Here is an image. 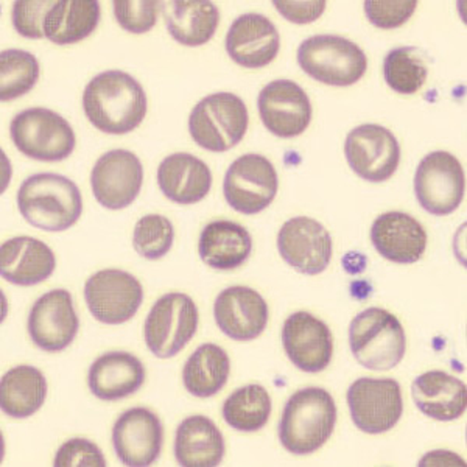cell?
Segmentation results:
<instances>
[{
	"label": "cell",
	"mask_w": 467,
	"mask_h": 467,
	"mask_svg": "<svg viewBox=\"0 0 467 467\" xmlns=\"http://www.w3.org/2000/svg\"><path fill=\"white\" fill-rule=\"evenodd\" d=\"M147 96L140 83L122 70L94 77L83 94L86 117L101 133L128 134L144 122Z\"/></svg>",
	"instance_id": "obj_1"
},
{
	"label": "cell",
	"mask_w": 467,
	"mask_h": 467,
	"mask_svg": "<svg viewBox=\"0 0 467 467\" xmlns=\"http://www.w3.org/2000/svg\"><path fill=\"white\" fill-rule=\"evenodd\" d=\"M17 206L28 224L48 233H61L80 220L83 198L78 186L67 176L36 173L19 187Z\"/></svg>",
	"instance_id": "obj_2"
},
{
	"label": "cell",
	"mask_w": 467,
	"mask_h": 467,
	"mask_svg": "<svg viewBox=\"0 0 467 467\" xmlns=\"http://www.w3.org/2000/svg\"><path fill=\"white\" fill-rule=\"evenodd\" d=\"M337 422V405L329 391L308 387L288 399L282 411L279 440L295 455H308L321 449Z\"/></svg>",
	"instance_id": "obj_3"
},
{
	"label": "cell",
	"mask_w": 467,
	"mask_h": 467,
	"mask_svg": "<svg viewBox=\"0 0 467 467\" xmlns=\"http://www.w3.org/2000/svg\"><path fill=\"white\" fill-rule=\"evenodd\" d=\"M352 356L371 371H389L402 361L407 337L402 324L385 308L363 310L349 326Z\"/></svg>",
	"instance_id": "obj_4"
},
{
	"label": "cell",
	"mask_w": 467,
	"mask_h": 467,
	"mask_svg": "<svg viewBox=\"0 0 467 467\" xmlns=\"http://www.w3.org/2000/svg\"><path fill=\"white\" fill-rule=\"evenodd\" d=\"M244 101L231 92H217L202 99L189 117V133L198 147L224 153L244 140L248 130Z\"/></svg>",
	"instance_id": "obj_5"
},
{
	"label": "cell",
	"mask_w": 467,
	"mask_h": 467,
	"mask_svg": "<svg viewBox=\"0 0 467 467\" xmlns=\"http://www.w3.org/2000/svg\"><path fill=\"white\" fill-rule=\"evenodd\" d=\"M297 63L308 77L329 86L356 85L368 69L365 52L335 35H317L303 41L297 48Z\"/></svg>",
	"instance_id": "obj_6"
},
{
	"label": "cell",
	"mask_w": 467,
	"mask_h": 467,
	"mask_svg": "<svg viewBox=\"0 0 467 467\" xmlns=\"http://www.w3.org/2000/svg\"><path fill=\"white\" fill-rule=\"evenodd\" d=\"M10 136L22 154L41 162L67 160L77 144L70 123L46 108H30L16 114L10 123Z\"/></svg>",
	"instance_id": "obj_7"
},
{
	"label": "cell",
	"mask_w": 467,
	"mask_h": 467,
	"mask_svg": "<svg viewBox=\"0 0 467 467\" xmlns=\"http://www.w3.org/2000/svg\"><path fill=\"white\" fill-rule=\"evenodd\" d=\"M197 304L184 293L161 296L145 321V343L158 358H171L184 349L198 329Z\"/></svg>",
	"instance_id": "obj_8"
},
{
	"label": "cell",
	"mask_w": 467,
	"mask_h": 467,
	"mask_svg": "<svg viewBox=\"0 0 467 467\" xmlns=\"http://www.w3.org/2000/svg\"><path fill=\"white\" fill-rule=\"evenodd\" d=\"M466 189V178L460 161L447 151L425 156L414 175V193L420 207L436 217L455 213Z\"/></svg>",
	"instance_id": "obj_9"
},
{
	"label": "cell",
	"mask_w": 467,
	"mask_h": 467,
	"mask_svg": "<svg viewBox=\"0 0 467 467\" xmlns=\"http://www.w3.org/2000/svg\"><path fill=\"white\" fill-rule=\"evenodd\" d=\"M348 404L357 429L369 435L391 431L404 411L402 389L394 379H358L348 389Z\"/></svg>",
	"instance_id": "obj_10"
},
{
	"label": "cell",
	"mask_w": 467,
	"mask_h": 467,
	"mask_svg": "<svg viewBox=\"0 0 467 467\" xmlns=\"http://www.w3.org/2000/svg\"><path fill=\"white\" fill-rule=\"evenodd\" d=\"M275 165L262 154H244L229 165L223 193L229 206L244 215H255L270 206L277 193Z\"/></svg>",
	"instance_id": "obj_11"
},
{
	"label": "cell",
	"mask_w": 467,
	"mask_h": 467,
	"mask_svg": "<svg viewBox=\"0 0 467 467\" xmlns=\"http://www.w3.org/2000/svg\"><path fill=\"white\" fill-rule=\"evenodd\" d=\"M85 299L92 317L117 326L134 318L144 301L142 284L127 271L101 270L88 279Z\"/></svg>",
	"instance_id": "obj_12"
},
{
	"label": "cell",
	"mask_w": 467,
	"mask_h": 467,
	"mask_svg": "<svg viewBox=\"0 0 467 467\" xmlns=\"http://www.w3.org/2000/svg\"><path fill=\"white\" fill-rule=\"evenodd\" d=\"M345 154L350 169L369 182L389 180L400 162L398 139L376 123L354 128L346 138Z\"/></svg>",
	"instance_id": "obj_13"
},
{
	"label": "cell",
	"mask_w": 467,
	"mask_h": 467,
	"mask_svg": "<svg viewBox=\"0 0 467 467\" xmlns=\"http://www.w3.org/2000/svg\"><path fill=\"white\" fill-rule=\"evenodd\" d=\"M144 182V167L133 151L111 150L97 160L90 186L94 197L109 211H120L133 204Z\"/></svg>",
	"instance_id": "obj_14"
},
{
	"label": "cell",
	"mask_w": 467,
	"mask_h": 467,
	"mask_svg": "<svg viewBox=\"0 0 467 467\" xmlns=\"http://www.w3.org/2000/svg\"><path fill=\"white\" fill-rule=\"evenodd\" d=\"M277 250L295 270L317 276L332 259V237L323 224L308 217L290 218L277 234Z\"/></svg>",
	"instance_id": "obj_15"
},
{
	"label": "cell",
	"mask_w": 467,
	"mask_h": 467,
	"mask_svg": "<svg viewBox=\"0 0 467 467\" xmlns=\"http://www.w3.org/2000/svg\"><path fill=\"white\" fill-rule=\"evenodd\" d=\"M27 327L35 346L46 352H59L72 345L80 327L72 295L64 288L43 295L33 304Z\"/></svg>",
	"instance_id": "obj_16"
},
{
	"label": "cell",
	"mask_w": 467,
	"mask_h": 467,
	"mask_svg": "<svg viewBox=\"0 0 467 467\" xmlns=\"http://www.w3.org/2000/svg\"><path fill=\"white\" fill-rule=\"evenodd\" d=\"M257 107L262 123L277 138L301 136L312 120L310 99L306 90L292 80L268 83L259 94Z\"/></svg>",
	"instance_id": "obj_17"
},
{
	"label": "cell",
	"mask_w": 467,
	"mask_h": 467,
	"mask_svg": "<svg viewBox=\"0 0 467 467\" xmlns=\"http://www.w3.org/2000/svg\"><path fill=\"white\" fill-rule=\"evenodd\" d=\"M164 429L158 414L138 407L125 411L112 429V446L125 466H151L160 458Z\"/></svg>",
	"instance_id": "obj_18"
},
{
	"label": "cell",
	"mask_w": 467,
	"mask_h": 467,
	"mask_svg": "<svg viewBox=\"0 0 467 467\" xmlns=\"http://www.w3.org/2000/svg\"><path fill=\"white\" fill-rule=\"evenodd\" d=\"M282 343L293 365L304 372H321L334 356L329 326L308 312L290 315L282 327Z\"/></svg>",
	"instance_id": "obj_19"
},
{
	"label": "cell",
	"mask_w": 467,
	"mask_h": 467,
	"mask_svg": "<svg viewBox=\"0 0 467 467\" xmlns=\"http://www.w3.org/2000/svg\"><path fill=\"white\" fill-rule=\"evenodd\" d=\"M213 317L220 330L235 341L255 340L268 324V304L254 288L235 285L218 295Z\"/></svg>",
	"instance_id": "obj_20"
},
{
	"label": "cell",
	"mask_w": 467,
	"mask_h": 467,
	"mask_svg": "<svg viewBox=\"0 0 467 467\" xmlns=\"http://www.w3.org/2000/svg\"><path fill=\"white\" fill-rule=\"evenodd\" d=\"M281 36L275 24L257 13H246L233 22L226 35V52L246 69H261L276 58Z\"/></svg>",
	"instance_id": "obj_21"
},
{
	"label": "cell",
	"mask_w": 467,
	"mask_h": 467,
	"mask_svg": "<svg viewBox=\"0 0 467 467\" xmlns=\"http://www.w3.org/2000/svg\"><path fill=\"white\" fill-rule=\"evenodd\" d=\"M374 248L383 259L409 265L420 261L427 248L424 226L409 213H382L371 228Z\"/></svg>",
	"instance_id": "obj_22"
},
{
	"label": "cell",
	"mask_w": 467,
	"mask_h": 467,
	"mask_svg": "<svg viewBox=\"0 0 467 467\" xmlns=\"http://www.w3.org/2000/svg\"><path fill=\"white\" fill-rule=\"evenodd\" d=\"M57 268L54 251L41 240L22 235L0 248V275L13 285L32 287L47 281Z\"/></svg>",
	"instance_id": "obj_23"
},
{
	"label": "cell",
	"mask_w": 467,
	"mask_h": 467,
	"mask_svg": "<svg viewBox=\"0 0 467 467\" xmlns=\"http://www.w3.org/2000/svg\"><path fill=\"white\" fill-rule=\"evenodd\" d=\"M145 382V368L138 357L128 352H108L89 368L90 393L101 400H120L140 389Z\"/></svg>",
	"instance_id": "obj_24"
},
{
	"label": "cell",
	"mask_w": 467,
	"mask_h": 467,
	"mask_svg": "<svg viewBox=\"0 0 467 467\" xmlns=\"http://www.w3.org/2000/svg\"><path fill=\"white\" fill-rule=\"evenodd\" d=\"M158 184L165 197L178 204H195L213 187V171L204 161L189 153L167 156L158 169Z\"/></svg>",
	"instance_id": "obj_25"
},
{
	"label": "cell",
	"mask_w": 467,
	"mask_h": 467,
	"mask_svg": "<svg viewBox=\"0 0 467 467\" xmlns=\"http://www.w3.org/2000/svg\"><path fill=\"white\" fill-rule=\"evenodd\" d=\"M411 394L418 409L440 422L458 420L466 411V385L444 371L420 374L414 379Z\"/></svg>",
	"instance_id": "obj_26"
},
{
	"label": "cell",
	"mask_w": 467,
	"mask_h": 467,
	"mask_svg": "<svg viewBox=\"0 0 467 467\" xmlns=\"http://www.w3.org/2000/svg\"><path fill=\"white\" fill-rule=\"evenodd\" d=\"M253 251V239L242 224L229 220H217L202 229L198 244L202 261L213 270L229 271L248 261Z\"/></svg>",
	"instance_id": "obj_27"
},
{
	"label": "cell",
	"mask_w": 467,
	"mask_h": 467,
	"mask_svg": "<svg viewBox=\"0 0 467 467\" xmlns=\"http://www.w3.org/2000/svg\"><path fill=\"white\" fill-rule=\"evenodd\" d=\"M165 24L176 43L186 47H200L209 43L217 32L220 11L206 0L161 2Z\"/></svg>",
	"instance_id": "obj_28"
},
{
	"label": "cell",
	"mask_w": 467,
	"mask_h": 467,
	"mask_svg": "<svg viewBox=\"0 0 467 467\" xmlns=\"http://www.w3.org/2000/svg\"><path fill=\"white\" fill-rule=\"evenodd\" d=\"M223 457V435L213 420L197 414L181 422L175 438V458L181 466H218Z\"/></svg>",
	"instance_id": "obj_29"
},
{
	"label": "cell",
	"mask_w": 467,
	"mask_h": 467,
	"mask_svg": "<svg viewBox=\"0 0 467 467\" xmlns=\"http://www.w3.org/2000/svg\"><path fill=\"white\" fill-rule=\"evenodd\" d=\"M100 4L96 0H57L44 22V35L58 46L80 43L100 22Z\"/></svg>",
	"instance_id": "obj_30"
},
{
	"label": "cell",
	"mask_w": 467,
	"mask_h": 467,
	"mask_svg": "<svg viewBox=\"0 0 467 467\" xmlns=\"http://www.w3.org/2000/svg\"><path fill=\"white\" fill-rule=\"evenodd\" d=\"M47 398V380L43 372L30 365L13 368L0 383V407L2 411L24 420L36 413Z\"/></svg>",
	"instance_id": "obj_31"
},
{
	"label": "cell",
	"mask_w": 467,
	"mask_h": 467,
	"mask_svg": "<svg viewBox=\"0 0 467 467\" xmlns=\"http://www.w3.org/2000/svg\"><path fill=\"white\" fill-rule=\"evenodd\" d=\"M231 360L226 350L213 343L198 348L182 369L184 387L192 396L213 398L228 382Z\"/></svg>",
	"instance_id": "obj_32"
},
{
	"label": "cell",
	"mask_w": 467,
	"mask_h": 467,
	"mask_svg": "<svg viewBox=\"0 0 467 467\" xmlns=\"http://www.w3.org/2000/svg\"><path fill=\"white\" fill-rule=\"evenodd\" d=\"M271 398L262 385L251 383L234 391L223 404V418L235 431L253 433L270 420Z\"/></svg>",
	"instance_id": "obj_33"
},
{
	"label": "cell",
	"mask_w": 467,
	"mask_h": 467,
	"mask_svg": "<svg viewBox=\"0 0 467 467\" xmlns=\"http://www.w3.org/2000/svg\"><path fill=\"white\" fill-rule=\"evenodd\" d=\"M429 67L424 54L418 47H396L383 61L387 85L402 96H411L425 85Z\"/></svg>",
	"instance_id": "obj_34"
},
{
	"label": "cell",
	"mask_w": 467,
	"mask_h": 467,
	"mask_svg": "<svg viewBox=\"0 0 467 467\" xmlns=\"http://www.w3.org/2000/svg\"><path fill=\"white\" fill-rule=\"evenodd\" d=\"M39 80V63L36 57L10 48L0 54V99L2 101L16 100L26 96Z\"/></svg>",
	"instance_id": "obj_35"
},
{
	"label": "cell",
	"mask_w": 467,
	"mask_h": 467,
	"mask_svg": "<svg viewBox=\"0 0 467 467\" xmlns=\"http://www.w3.org/2000/svg\"><path fill=\"white\" fill-rule=\"evenodd\" d=\"M175 229L169 218L150 213L134 226V250L149 261H160L173 246Z\"/></svg>",
	"instance_id": "obj_36"
},
{
	"label": "cell",
	"mask_w": 467,
	"mask_h": 467,
	"mask_svg": "<svg viewBox=\"0 0 467 467\" xmlns=\"http://www.w3.org/2000/svg\"><path fill=\"white\" fill-rule=\"evenodd\" d=\"M158 2L153 0H116L114 2V16H116L119 26L134 33V35H142L151 30L158 21Z\"/></svg>",
	"instance_id": "obj_37"
},
{
	"label": "cell",
	"mask_w": 467,
	"mask_h": 467,
	"mask_svg": "<svg viewBox=\"0 0 467 467\" xmlns=\"http://www.w3.org/2000/svg\"><path fill=\"white\" fill-rule=\"evenodd\" d=\"M57 2V0H55ZM54 0H17L13 5V26L21 36L28 39H43L44 22L48 11L55 5Z\"/></svg>",
	"instance_id": "obj_38"
},
{
	"label": "cell",
	"mask_w": 467,
	"mask_h": 467,
	"mask_svg": "<svg viewBox=\"0 0 467 467\" xmlns=\"http://www.w3.org/2000/svg\"><path fill=\"white\" fill-rule=\"evenodd\" d=\"M418 2L404 0V2H385V0H368L365 2V13L372 26L391 30L402 27L410 17L413 16Z\"/></svg>",
	"instance_id": "obj_39"
},
{
	"label": "cell",
	"mask_w": 467,
	"mask_h": 467,
	"mask_svg": "<svg viewBox=\"0 0 467 467\" xmlns=\"http://www.w3.org/2000/svg\"><path fill=\"white\" fill-rule=\"evenodd\" d=\"M57 467H105L107 460L100 449L83 438H74L59 447L55 457Z\"/></svg>",
	"instance_id": "obj_40"
},
{
	"label": "cell",
	"mask_w": 467,
	"mask_h": 467,
	"mask_svg": "<svg viewBox=\"0 0 467 467\" xmlns=\"http://www.w3.org/2000/svg\"><path fill=\"white\" fill-rule=\"evenodd\" d=\"M273 5L276 6L277 11L287 21L293 24H310L321 17L324 10H326V2L324 0H315V2H307V0H297V2H275Z\"/></svg>",
	"instance_id": "obj_41"
}]
</instances>
